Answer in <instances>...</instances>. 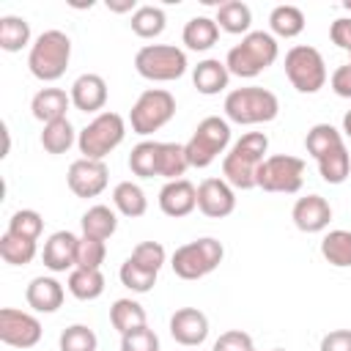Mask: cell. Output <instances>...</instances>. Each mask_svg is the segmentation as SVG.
Returning <instances> with one entry per match:
<instances>
[{
	"mask_svg": "<svg viewBox=\"0 0 351 351\" xmlns=\"http://www.w3.org/2000/svg\"><path fill=\"white\" fill-rule=\"evenodd\" d=\"M170 337L178 343V346H186V348H197L206 343L208 337V318L203 310L197 307H178L173 315H170Z\"/></svg>",
	"mask_w": 351,
	"mask_h": 351,
	"instance_id": "cell-15",
	"label": "cell"
},
{
	"mask_svg": "<svg viewBox=\"0 0 351 351\" xmlns=\"http://www.w3.org/2000/svg\"><path fill=\"white\" fill-rule=\"evenodd\" d=\"M80 132H74L71 121L69 118H60V121H52V123H44L41 129V145L47 154H66L74 143H77Z\"/></svg>",
	"mask_w": 351,
	"mask_h": 351,
	"instance_id": "cell-31",
	"label": "cell"
},
{
	"mask_svg": "<svg viewBox=\"0 0 351 351\" xmlns=\"http://www.w3.org/2000/svg\"><path fill=\"white\" fill-rule=\"evenodd\" d=\"M271 351H285V348H271Z\"/></svg>",
	"mask_w": 351,
	"mask_h": 351,
	"instance_id": "cell-51",
	"label": "cell"
},
{
	"mask_svg": "<svg viewBox=\"0 0 351 351\" xmlns=\"http://www.w3.org/2000/svg\"><path fill=\"white\" fill-rule=\"evenodd\" d=\"M0 340L11 348H33L41 340V321L25 310H0Z\"/></svg>",
	"mask_w": 351,
	"mask_h": 351,
	"instance_id": "cell-13",
	"label": "cell"
},
{
	"mask_svg": "<svg viewBox=\"0 0 351 351\" xmlns=\"http://www.w3.org/2000/svg\"><path fill=\"white\" fill-rule=\"evenodd\" d=\"M126 137V121L112 112V110H104L99 112L90 123H85V129H80V137H77V148L85 159H99L104 162L107 154H112Z\"/></svg>",
	"mask_w": 351,
	"mask_h": 351,
	"instance_id": "cell-6",
	"label": "cell"
},
{
	"mask_svg": "<svg viewBox=\"0 0 351 351\" xmlns=\"http://www.w3.org/2000/svg\"><path fill=\"white\" fill-rule=\"evenodd\" d=\"M321 255L329 266L337 269H351V230H329L321 239Z\"/></svg>",
	"mask_w": 351,
	"mask_h": 351,
	"instance_id": "cell-30",
	"label": "cell"
},
{
	"mask_svg": "<svg viewBox=\"0 0 351 351\" xmlns=\"http://www.w3.org/2000/svg\"><path fill=\"white\" fill-rule=\"evenodd\" d=\"M66 299L63 285L55 277H33L30 285L25 288V302L27 307H33L36 313H55Z\"/></svg>",
	"mask_w": 351,
	"mask_h": 351,
	"instance_id": "cell-20",
	"label": "cell"
},
{
	"mask_svg": "<svg viewBox=\"0 0 351 351\" xmlns=\"http://www.w3.org/2000/svg\"><path fill=\"white\" fill-rule=\"evenodd\" d=\"M225 121L239 123V126H255V123H269L280 115V99L261 85H247V88H233L225 96Z\"/></svg>",
	"mask_w": 351,
	"mask_h": 351,
	"instance_id": "cell-3",
	"label": "cell"
},
{
	"mask_svg": "<svg viewBox=\"0 0 351 351\" xmlns=\"http://www.w3.org/2000/svg\"><path fill=\"white\" fill-rule=\"evenodd\" d=\"M69 96H71V104L80 110V112H104V104H107V82H104V77L101 74H93V71H88V74H80L74 82H71V90H69Z\"/></svg>",
	"mask_w": 351,
	"mask_h": 351,
	"instance_id": "cell-19",
	"label": "cell"
},
{
	"mask_svg": "<svg viewBox=\"0 0 351 351\" xmlns=\"http://www.w3.org/2000/svg\"><path fill=\"white\" fill-rule=\"evenodd\" d=\"M340 143H343V134H340L332 123H315V126H310V132H307V137H304V148H307V154H310L313 159L324 156L326 151H332V148L340 145Z\"/></svg>",
	"mask_w": 351,
	"mask_h": 351,
	"instance_id": "cell-38",
	"label": "cell"
},
{
	"mask_svg": "<svg viewBox=\"0 0 351 351\" xmlns=\"http://www.w3.org/2000/svg\"><path fill=\"white\" fill-rule=\"evenodd\" d=\"M176 115V96L165 88H145L137 101L132 104L129 112V123L132 132L140 137H148L154 132H159L165 123H170Z\"/></svg>",
	"mask_w": 351,
	"mask_h": 351,
	"instance_id": "cell-9",
	"label": "cell"
},
{
	"mask_svg": "<svg viewBox=\"0 0 351 351\" xmlns=\"http://www.w3.org/2000/svg\"><path fill=\"white\" fill-rule=\"evenodd\" d=\"M269 151V137L263 132H247L241 134L222 159V178L233 189H252L258 167L263 165Z\"/></svg>",
	"mask_w": 351,
	"mask_h": 351,
	"instance_id": "cell-2",
	"label": "cell"
},
{
	"mask_svg": "<svg viewBox=\"0 0 351 351\" xmlns=\"http://www.w3.org/2000/svg\"><path fill=\"white\" fill-rule=\"evenodd\" d=\"M66 288L74 299L93 302L104 293V274H101V269H71Z\"/></svg>",
	"mask_w": 351,
	"mask_h": 351,
	"instance_id": "cell-27",
	"label": "cell"
},
{
	"mask_svg": "<svg viewBox=\"0 0 351 351\" xmlns=\"http://www.w3.org/2000/svg\"><path fill=\"white\" fill-rule=\"evenodd\" d=\"M186 52L176 44H145L134 55V69L148 82H173L186 74Z\"/></svg>",
	"mask_w": 351,
	"mask_h": 351,
	"instance_id": "cell-5",
	"label": "cell"
},
{
	"mask_svg": "<svg viewBox=\"0 0 351 351\" xmlns=\"http://www.w3.org/2000/svg\"><path fill=\"white\" fill-rule=\"evenodd\" d=\"M280 58V44L269 30H250L241 36L239 44H233L225 55V66L230 77L252 80L261 71H266L274 60Z\"/></svg>",
	"mask_w": 351,
	"mask_h": 351,
	"instance_id": "cell-1",
	"label": "cell"
},
{
	"mask_svg": "<svg viewBox=\"0 0 351 351\" xmlns=\"http://www.w3.org/2000/svg\"><path fill=\"white\" fill-rule=\"evenodd\" d=\"M189 162H186V151L181 143H162L159 148V178L176 181L186 173Z\"/></svg>",
	"mask_w": 351,
	"mask_h": 351,
	"instance_id": "cell-37",
	"label": "cell"
},
{
	"mask_svg": "<svg viewBox=\"0 0 351 351\" xmlns=\"http://www.w3.org/2000/svg\"><path fill=\"white\" fill-rule=\"evenodd\" d=\"M112 208H115L118 214L129 217V219H137V217H143V214L148 211V197H145V192H143L140 184H134V181H121V184H115V189H112Z\"/></svg>",
	"mask_w": 351,
	"mask_h": 351,
	"instance_id": "cell-26",
	"label": "cell"
},
{
	"mask_svg": "<svg viewBox=\"0 0 351 351\" xmlns=\"http://www.w3.org/2000/svg\"><path fill=\"white\" fill-rule=\"evenodd\" d=\"M269 27L274 38H296L304 30V14L299 5H274L269 14Z\"/></svg>",
	"mask_w": 351,
	"mask_h": 351,
	"instance_id": "cell-29",
	"label": "cell"
},
{
	"mask_svg": "<svg viewBox=\"0 0 351 351\" xmlns=\"http://www.w3.org/2000/svg\"><path fill=\"white\" fill-rule=\"evenodd\" d=\"M41 230H44V217L38 211H33V208H19L8 219V233L22 236V239L38 241L41 239Z\"/></svg>",
	"mask_w": 351,
	"mask_h": 351,
	"instance_id": "cell-41",
	"label": "cell"
},
{
	"mask_svg": "<svg viewBox=\"0 0 351 351\" xmlns=\"http://www.w3.org/2000/svg\"><path fill=\"white\" fill-rule=\"evenodd\" d=\"M110 324L121 335H126L132 329H140V326H145V307L134 299H126V296L115 299L112 307H110Z\"/></svg>",
	"mask_w": 351,
	"mask_h": 351,
	"instance_id": "cell-33",
	"label": "cell"
},
{
	"mask_svg": "<svg viewBox=\"0 0 351 351\" xmlns=\"http://www.w3.org/2000/svg\"><path fill=\"white\" fill-rule=\"evenodd\" d=\"M132 30L134 36L140 38H156L165 33V25H167V16L159 5H140L134 14H132Z\"/></svg>",
	"mask_w": 351,
	"mask_h": 351,
	"instance_id": "cell-36",
	"label": "cell"
},
{
	"mask_svg": "<svg viewBox=\"0 0 351 351\" xmlns=\"http://www.w3.org/2000/svg\"><path fill=\"white\" fill-rule=\"evenodd\" d=\"M58 346H60V351H96L99 337L88 324H71L60 332Z\"/></svg>",
	"mask_w": 351,
	"mask_h": 351,
	"instance_id": "cell-39",
	"label": "cell"
},
{
	"mask_svg": "<svg viewBox=\"0 0 351 351\" xmlns=\"http://www.w3.org/2000/svg\"><path fill=\"white\" fill-rule=\"evenodd\" d=\"M329 85H332V93L340 96V99H351V60L337 66L329 77Z\"/></svg>",
	"mask_w": 351,
	"mask_h": 351,
	"instance_id": "cell-46",
	"label": "cell"
},
{
	"mask_svg": "<svg viewBox=\"0 0 351 351\" xmlns=\"http://www.w3.org/2000/svg\"><path fill=\"white\" fill-rule=\"evenodd\" d=\"M225 258V247L222 241H217L214 236H200L195 241H186L181 244L173 258H170V266L176 271V277L181 280H200L206 274H211Z\"/></svg>",
	"mask_w": 351,
	"mask_h": 351,
	"instance_id": "cell-8",
	"label": "cell"
},
{
	"mask_svg": "<svg viewBox=\"0 0 351 351\" xmlns=\"http://www.w3.org/2000/svg\"><path fill=\"white\" fill-rule=\"evenodd\" d=\"M214 19H217L219 30H225L230 36H247L250 25H252V11L241 0H225V3L217 5V16Z\"/></svg>",
	"mask_w": 351,
	"mask_h": 351,
	"instance_id": "cell-25",
	"label": "cell"
},
{
	"mask_svg": "<svg viewBox=\"0 0 351 351\" xmlns=\"http://www.w3.org/2000/svg\"><path fill=\"white\" fill-rule=\"evenodd\" d=\"M38 247L36 241L30 239H22V236H14V233H3L0 236V258L8 263V266H27L33 258H36Z\"/></svg>",
	"mask_w": 351,
	"mask_h": 351,
	"instance_id": "cell-35",
	"label": "cell"
},
{
	"mask_svg": "<svg viewBox=\"0 0 351 351\" xmlns=\"http://www.w3.org/2000/svg\"><path fill=\"white\" fill-rule=\"evenodd\" d=\"M121 351H159V337L145 324L140 329H132V332L121 335Z\"/></svg>",
	"mask_w": 351,
	"mask_h": 351,
	"instance_id": "cell-44",
	"label": "cell"
},
{
	"mask_svg": "<svg viewBox=\"0 0 351 351\" xmlns=\"http://www.w3.org/2000/svg\"><path fill=\"white\" fill-rule=\"evenodd\" d=\"M159 148H162L159 140H143V143H137L132 148V154H129V170L137 178H154V176H159Z\"/></svg>",
	"mask_w": 351,
	"mask_h": 351,
	"instance_id": "cell-32",
	"label": "cell"
},
{
	"mask_svg": "<svg viewBox=\"0 0 351 351\" xmlns=\"http://www.w3.org/2000/svg\"><path fill=\"white\" fill-rule=\"evenodd\" d=\"M315 162H318L321 178H324L326 184H335V186H337V184H343V181L351 176V154H348L346 143L335 145L332 151H326V154L318 156Z\"/></svg>",
	"mask_w": 351,
	"mask_h": 351,
	"instance_id": "cell-28",
	"label": "cell"
},
{
	"mask_svg": "<svg viewBox=\"0 0 351 351\" xmlns=\"http://www.w3.org/2000/svg\"><path fill=\"white\" fill-rule=\"evenodd\" d=\"M197 208L208 219H225L236 208V189L225 178H203L197 184Z\"/></svg>",
	"mask_w": 351,
	"mask_h": 351,
	"instance_id": "cell-14",
	"label": "cell"
},
{
	"mask_svg": "<svg viewBox=\"0 0 351 351\" xmlns=\"http://www.w3.org/2000/svg\"><path fill=\"white\" fill-rule=\"evenodd\" d=\"M318 351H351V329H332L321 337Z\"/></svg>",
	"mask_w": 351,
	"mask_h": 351,
	"instance_id": "cell-48",
	"label": "cell"
},
{
	"mask_svg": "<svg viewBox=\"0 0 351 351\" xmlns=\"http://www.w3.org/2000/svg\"><path fill=\"white\" fill-rule=\"evenodd\" d=\"M228 145H230V123L219 115H208L195 126L192 137L184 143L186 162H189V167L203 170L219 154H228Z\"/></svg>",
	"mask_w": 351,
	"mask_h": 351,
	"instance_id": "cell-7",
	"label": "cell"
},
{
	"mask_svg": "<svg viewBox=\"0 0 351 351\" xmlns=\"http://www.w3.org/2000/svg\"><path fill=\"white\" fill-rule=\"evenodd\" d=\"M71 60V38L63 30H44L27 52V69L41 82H55L66 74Z\"/></svg>",
	"mask_w": 351,
	"mask_h": 351,
	"instance_id": "cell-4",
	"label": "cell"
},
{
	"mask_svg": "<svg viewBox=\"0 0 351 351\" xmlns=\"http://www.w3.org/2000/svg\"><path fill=\"white\" fill-rule=\"evenodd\" d=\"M329 38H332V44H337V47H340L343 52H348V58H351V16L335 19L332 27H329Z\"/></svg>",
	"mask_w": 351,
	"mask_h": 351,
	"instance_id": "cell-47",
	"label": "cell"
},
{
	"mask_svg": "<svg viewBox=\"0 0 351 351\" xmlns=\"http://www.w3.org/2000/svg\"><path fill=\"white\" fill-rule=\"evenodd\" d=\"M159 208H162L165 217H173V219L189 217L197 208V186L186 178L167 181L159 189Z\"/></svg>",
	"mask_w": 351,
	"mask_h": 351,
	"instance_id": "cell-17",
	"label": "cell"
},
{
	"mask_svg": "<svg viewBox=\"0 0 351 351\" xmlns=\"http://www.w3.org/2000/svg\"><path fill=\"white\" fill-rule=\"evenodd\" d=\"M30 44V22L25 16H0V47L5 52H19Z\"/></svg>",
	"mask_w": 351,
	"mask_h": 351,
	"instance_id": "cell-34",
	"label": "cell"
},
{
	"mask_svg": "<svg viewBox=\"0 0 351 351\" xmlns=\"http://www.w3.org/2000/svg\"><path fill=\"white\" fill-rule=\"evenodd\" d=\"M228 82H230V71L219 58H206L192 69V85L203 96H217L219 90L228 88Z\"/></svg>",
	"mask_w": 351,
	"mask_h": 351,
	"instance_id": "cell-21",
	"label": "cell"
},
{
	"mask_svg": "<svg viewBox=\"0 0 351 351\" xmlns=\"http://www.w3.org/2000/svg\"><path fill=\"white\" fill-rule=\"evenodd\" d=\"M69 107H71V96L63 88H41L30 101V112L41 123H52V121L66 118Z\"/></svg>",
	"mask_w": 351,
	"mask_h": 351,
	"instance_id": "cell-22",
	"label": "cell"
},
{
	"mask_svg": "<svg viewBox=\"0 0 351 351\" xmlns=\"http://www.w3.org/2000/svg\"><path fill=\"white\" fill-rule=\"evenodd\" d=\"M285 77L299 93H318L326 85V60L310 44H296L285 52Z\"/></svg>",
	"mask_w": 351,
	"mask_h": 351,
	"instance_id": "cell-10",
	"label": "cell"
},
{
	"mask_svg": "<svg viewBox=\"0 0 351 351\" xmlns=\"http://www.w3.org/2000/svg\"><path fill=\"white\" fill-rule=\"evenodd\" d=\"M66 184H69V189L77 195V197H99L104 189H107V184H110V170H107V165L104 162H99V159H85V156H80V159H74L71 165H69V173H66Z\"/></svg>",
	"mask_w": 351,
	"mask_h": 351,
	"instance_id": "cell-12",
	"label": "cell"
},
{
	"mask_svg": "<svg viewBox=\"0 0 351 351\" xmlns=\"http://www.w3.org/2000/svg\"><path fill=\"white\" fill-rule=\"evenodd\" d=\"M77 244L80 236H74L71 230H55L41 250V261L49 271L60 274V271H71L77 266Z\"/></svg>",
	"mask_w": 351,
	"mask_h": 351,
	"instance_id": "cell-18",
	"label": "cell"
},
{
	"mask_svg": "<svg viewBox=\"0 0 351 351\" xmlns=\"http://www.w3.org/2000/svg\"><path fill=\"white\" fill-rule=\"evenodd\" d=\"M181 41L186 44V49L192 52H206L219 41V25L214 16H192L184 30H181Z\"/></svg>",
	"mask_w": 351,
	"mask_h": 351,
	"instance_id": "cell-23",
	"label": "cell"
},
{
	"mask_svg": "<svg viewBox=\"0 0 351 351\" xmlns=\"http://www.w3.org/2000/svg\"><path fill=\"white\" fill-rule=\"evenodd\" d=\"M343 134H346V137L351 140V110H348V112L343 115Z\"/></svg>",
	"mask_w": 351,
	"mask_h": 351,
	"instance_id": "cell-50",
	"label": "cell"
},
{
	"mask_svg": "<svg viewBox=\"0 0 351 351\" xmlns=\"http://www.w3.org/2000/svg\"><path fill=\"white\" fill-rule=\"evenodd\" d=\"M302 184H304V159L291 156V154L266 156L255 176L258 189L277 192V195H296Z\"/></svg>",
	"mask_w": 351,
	"mask_h": 351,
	"instance_id": "cell-11",
	"label": "cell"
},
{
	"mask_svg": "<svg viewBox=\"0 0 351 351\" xmlns=\"http://www.w3.org/2000/svg\"><path fill=\"white\" fill-rule=\"evenodd\" d=\"M80 228H82V236L107 241V239L118 230V211L110 208V206H104V203H96V206H90V208L82 214Z\"/></svg>",
	"mask_w": 351,
	"mask_h": 351,
	"instance_id": "cell-24",
	"label": "cell"
},
{
	"mask_svg": "<svg viewBox=\"0 0 351 351\" xmlns=\"http://www.w3.org/2000/svg\"><path fill=\"white\" fill-rule=\"evenodd\" d=\"M107 8H110V11H115V14H126V11H132V14H134L140 5H137L134 0H107Z\"/></svg>",
	"mask_w": 351,
	"mask_h": 351,
	"instance_id": "cell-49",
	"label": "cell"
},
{
	"mask_svg": "<svg viewBox=\"0 0 351 351\" xmlns=\"http://www.w3.org/2000/svg\"><path fill=\"white\" fill-rule=\"evenodd\" d=\"M291 219L302 233H321L332 222V206L321 195H304L293 203Z\"/></svg>",
	"mask_w": 351,
	"mask_h": 351,
	"instance_id": "cell-16",
	"label": "cell"
},
{
	"mask_svg": "<svg viewBox=\"0 0 351 351\" xmlns=\"http://www.w3.org/2000/svg\"><path fill=\"white\" fill-rule=\"evenodd\" d=\"M118 277L123 282V288H129L132 293H148L154 285H156V274L143 269L140 263H134L132 258H126L118 269Z\"/></svg>",
	"mask_w": 351,
	"mask_h": 351,
	"instance_id": "cell-40",
	"label": "cell"
},
{
	"mask_svg": "<svg viewBox=\"0 0 351 351\" xmlns=\"http://www.w3.org/2000/svg\"><path fill=\"white\" fill-rule=\"evenodd\" d=\"M252 351H255V348H252Z\"/></svg>",
	"mask_w": 351,
	"mask_h": 351,
	"instance_id": "cell-52",
	"label": "cell"
},
{
	"mask_svg": "<svg viewBox=\"0 0 351 351\" xmlns=\"http://www.w3.org/2000/svg\"><path fill=\"white\" fill-rule=\"evenodd\" d=\"M211 351H252V337L244 329H228L214 340Z\"/></svg>",
	"mask_w": 351,
	"mask_h": 351,
	"instance_id": "cell-45",
	"label": "cell"
},
{
	"mask_svg": "<svg viewBox=\"0 0 351 351\" xmlns=\"http://www.w3.org/2000/svg\"><path fill=\"white\" fill-rule=\"evenodd\" d=\"M104 258H107V244L104 241L80 236V244H77V266L74 269H101Z\"/></svg>",
	"mask_w": 351,
	"mask_h": 351,
	"instance_id": "cell-42",
	"label": "cell"
},
{
	"mask_svg": "<svg viewBox=\"0 0 351 351\" xmlns=\"http://www.w3.org/2000/svg\"><path fill=\"white\" fill-rule=\"evenodd\" d=\"M129 258H132L134 263H140L143 269L159 274V269H162L165 261H167V252H165V247H162L159 241H140V244L132 250Z\"/></svg>",
	"mask_w": 351,
	"mask_h": 351,
	"instance_id": "cell-43",
	"label": "cell"
}]
</instances>
